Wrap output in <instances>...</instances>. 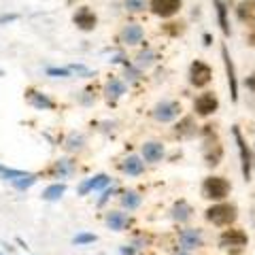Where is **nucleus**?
<instances>
[{"label":"nucleus","mask_w":255,"mask_h":255,"mask_svg":"<svg viewBox=\"0 0 255 255\" xmlns=\"http://www.w3.org/2000/svg\"><path fill=\"white\" fill-rule=\"evenodd\" d=\"M206 219L215 226H230L236 221V206L232 204H217L206 211Z\"/></svg>","instance_id":"1"},{"label":"nucleus","mask_w":255,"mask_h":255,"mask_svg":"<svg viewBox=\"0 0 255 255\" xmlns=\"http://www.w3.org/2000/svg\"><path fill=\"white\" fill-rule=\"evenodd\" d=\"M202 194L204 198H211V200H223L230 194V183L221 177H209L202 185Z\"/></svg>","instance_id":"2"},{"label":"nucleus","mask_w":255,"mask_h":255,"mask_svg":"<svg viewBox=\"0 0 255 255\" xmlns=\"http://www.w3.org/2000/svg\"><path fill=\"white\" fill-rule=\"evenodd\" d=\"M232 132H234V138H236V145H238V153H241L243 177H245V181H249V179H251V164H253L251 149L247 147V140L243 138V134H241V128H238V126H234V128H232Z\"/></svg>","instance_id":"3"},{"label":"nucleus","mask_w":255,"mask_h":255,"mask_svg":"<svg viewBox=\"0 0 255 255\" xmlns=\"http://www.w3.org/2000/svg\"><path fill=\"white\" fill-rule=\"evenodd\" d=\"M219 243H221L223 249H234V251H238V249H243V247L249 243V238H247V234L243 232V230H226V232L221 234Z\"/></svg>","instance_id":"4"},{"label":"nucleus","mask_w":255,"mask_h":255,"mask_svg":"<svg viewBox=\"0 0 255 255\" xmlns=\"http://www.w3.org/2000/svg\"><path fill=\"white\" fill-rule=\"evenodd\" d=\"M211 68L206 66L204 62H194L189 66V81H191V85H196V87H204L206 83L211 81Z\"/></svg>","instance_id":"5"},{"label":"nucleus","mask_w":255,"mask_h":255,"mask_svg":"<svg viewBox=\"0 0 255 255\" xmlns=\"http://www.w3.org/2000/svg\"><path fill=\"white\" fill-rule=\"evenodd\" d=\"M221 55H223V64H226V75H228V83H230V94H232V100H238V81H236V70H234V62L228 53V47H221Z\"/></svg>","instance_id":"6"},{"label":"nucleus","mask_w":255,"mask_h":255,"mask_svg":"<svg viewBox=\"0 0 255 255\" xmlns=\"http://www.w3.org/2000/svg\"><path fill=\"white\" fill-rule=\"evenodd\" d=\"M179 113H181L179 102H162V105L153 109V117L157 122H172V119L179 117Z\"/></svg>","instance_id":"7"},{"label":"nucleus","mask_w":255,"mask_h":255,"mask_svg":"<svg viewBox=\"0 0 255 255\" xmlns=\"http://www.w3.org/2000/svg\"><path fill=\"white\" fill-rule=\"evenodd\" d=\"M151 9L159 17H172L181 9V0H151Z\"/></svg>","instance_id":"8"},{"label":"nucleus","mask_w":255,"mask_h":255,"mask_svg":"<svg viewBox=\"0 0 255 255\" xmlns=\"http://www.w3.org/2000/svg\"><path fill=\"white\" fill-rule=\"evenodd\" d=\"M217 107H219V100H217V96L215 94H202L200 98L196 100V113L202 115V117L215 113Z\"/></svg>","instance_id":"9"},{"label":"nucleus","mask_w":255,"mask_h":255,"mask_svg":"<svg viewBox=\"0 0 255 255\" xmlns=\"http://www.w3.org/2000/svg\"><path fill=\"white\" fill-rule=\"evenodd\" d=\"M75 23L81 30H94L96 28V15L87 9V6H81V9H79L77 13H75Z\"/></svg>","instance_id":"10"},{"label":"nucleus","mask_w":255,"mask_h":255,"mask_svg":"<svg viewBox=\"0 0 255 255\" xmlns=\"http://www.w3.org/2000/svg\"><path fill=\"white\" fill-rule=\"evenodd\" d=\"M221 155H223V149L219 145V140H209L206 142V147H204V157H206V164H211V166H217L221 162Z\"/></svg>","instance_id":"11"},{"label":"nucleus","mask_w":255,"mask_h":255,"mask_svg":"<svg viewBox=\"0 0 255 255\" xmlns=\"http://www.w3.org/2000/svg\"><path fill=\"white\" fill-rule=\"evenodd\" d=\"M202 245V234L200 230H185V232L181 234V247L183 249H196V247Z\"/></svg>","instance_id":"12"},{"label":"nucleus","mask_w":255,"mask_h":255,"mask_svg":"<svg viewBox=\"0 0 255 255\" xmlns=\"http://www.w3.org/2000/svg\"><path fill=\"white\" fill-rule=\"evenodd\" d=\"M122 41L126 45H136L142 41V28L136 26V23H130V26H126L124 32H122Z\"/></svg>","instance_id":"13"},{"label":"nucleus","mask_w":255,"mask_h":255,"mask_svg":"<svg viewBox=\"0 0 255 255\" xmlns=\"http://www.w3.org/2000/svg\"><path fill=\"white\" fill-rule=\"evenodd\" d=\"M109 177L107 174H96L94 179H90V181H85V183H81V187H79V194L81 196H85L87 191H92V189H100V187H105V185H109Z\"/></svg>","instance_id":"14"},{"label":"nucleus","mask_w":255,"mask_h":255,"mask_svg":"<svg viewBox=\"0 0 255 255\" xmlns=\"http://www.w3.org/2000/svg\"><path fill=\"white\" fill-rule=\"evenodd\" d=\"M142 155H145L147 162H159L164 157V147L159 142H147L142 147Z\"/></svg>","instance_id":"15"},{"label":"nucleus","mask_w":255,"mask_h":255,"mask_svg":"<svg viewBox=\"0 0 255 255\" xmlns=\"http://www.w3.org/2000/svg\"><path fill=\"white\" fill-rule=\"evenodd\" d=\"M253 13H255V0H243L236 9V15H238L241 21H251Z\"/></svg>","instance_id":"16"},{"label":"nucleus","mask_w":255,"mask_h":255,"mask_svg":"<svg viewBox=\"0 0 255 255\" xmlns=\"http://www.w3.org/2000/svg\"><path fill=\"white\" fill-rule=\"evenodd\" d=\"M28 100H30L36 109H53V102L47 98V96L38 94V92H34V90H28Z\"/></svg>","instance_id":"17"},{"label":"nucleus","mask_w":255,"mask_h":255,"mask_svg":"<svg viewBox=\"0 0 255 255\" xmlns=\"http://www.w3.org/2000/svg\"><path fill=\"white\" fill-rule=\"evenodd\" d=\"M107 223H109V228L111 230H124L128 226V217L124 213H109V217H107Z\"/></svg>","instance_id":"18"},{"label":"nucleus","mask_w":255,"mask_h":255,"mask_svg":"<svg viewBox=\"0 0 255 255\" xmlns=\"http://www.w3.org/2000/svg\"><path fill=\"white\" fill-rule=\"evenodd\" d=\"M124 168V172H128V174H132V177H136V174H140L142 172V162L136 157V155H130L126 159V164L122 166Z\"/></svg>","instance_id":"19"},{"label":"nucleus","mask_w":255,"mask_h":255,"mask_svg":"<svg viewBox=\"0 0 255 255\" xmlns=\"http://www.w3.org/2000/svg\"><path fill=\"white\" fill-rule=\"evenodd\" d=\"M215 6H217V15H219V26L223 30V34H230V23H228V9L221 0H215Z\"/></svg>","instance_id":"20"},{"label":"nucleus","mask_w":255,"mask_h":255,"mask_svg":"<svg viewBox=\"0 0 255 255\" xmlns=\"http://www.w3.org/2000/svg\"><path fill=\"white\" fill-rule=\"evenodd\" d=\"M189 215H191V206L187 202H179V204H174V209H172V219H177V221H187L189 219Z\"/></svg>","instance_id":"21"},{"label":"nucleus","mask_w":255,"mask_h":255,"mask_svg":"<svg viewBox=\"0 0 255 255\" xmlns=\"http://www.w3.org/2000/svg\"><path fill=\"white\" fill-rule=\"evenodd\" d=\"M122 94H126L124 83H119L117 79H111V81L107 83V96H109V100H115V98H119Z\"/></svg>","instance_id":"22"},{"label":"nucleus","mask_w":255,"mask_h":255,"mask_svg":"<svg viewBox=\"0 0 255 255\" xmlns=\"http://www.w3.org/2000/svg\"><path fill=\"white\" fill-rule=\"evenodd\" d=\"M122 204L126 206V209H138V204H140V196L136 194V191H128V194L122 196Z\"/></svg>","instance_id":"23"},{"label":"nucleus","mask_w":255,"mask_h":255,"mask_svg":"<svg viewBox=\"0 0 255 255\" xmlns=\"http://www.w3.org/2000/svg\"><path fill=\"white\" fill-rule=\"evenodd\" d=\"M66 191V185H62V183H58V185H51V187H47L43 191V198L45 200H58V198Z\"/></svg>","instance_id":"24"},{"label":"nucleus","mask_w":255,"mask_h":255,"mask_svg":"<svg viewBox=\"0 0 255 255\" xmlns=\"http://www.w3.org/2000/svg\"><path fill=\"white\" fill-rule=\"evenodd\" d=\"M15 187L17 189H28L30 185H34L36 183V177L34 174H26V177H21V179H15V181H11Z\"/></svg>","instance_id":"25"},{"label":"nucleus","mask_w":255,"mask_h":255,"mask_svg":"<svg viewBox=\"0 0 255 255\" xmlns=\"http://www.w3.org/2000/svg\"><path fill=\"white\" fill-rule=\"evenodd\" d=\"M191 126H194V119L185 117V119H183V122L177 126V134H181V136H189V134L194 132V130H191Z\"/></svg>","instance_id":"26"},{"label":"nucleus","mask_w":255,"mask_h":255,"mask_svg":"<svg viewBox=\"0 0 255 255\" xmlns=\"http://www.w3.org/2000/svg\"><path fill=\"white\" fill-rule=\"evenodd\" d=\"M0 174H2L4 179H9V181H15V179H21V177H26V172H23V170L4 168V166H0Z\"/></svg>","instance_id":"27"},{"label":"nucleus","mask_w":255,"mask_h":255,"mask_svg":"<svg viewBox=\"0 0 255 255\" xmlns=\"http://www.w3.org/2000/svg\"><path fill=\"white\" fill-rule=\"evenodd\" d=\"M147 4V0H126V9L130 11H142Z\"/></svg>","instance_id":"28"},{"label":"nucleus","mask_w":255,"mask_h":255,"mask_svg":"<svg viewBox=\"0 0 255 255\" xmlns=\"http://www.w3.org/2000/svg\"><path fill=\"white\" fill-rule=\"evenodd\" d=\"M55 170H58L60 177H66V174L70 172V162H68V159H60L58 166H55Z\"/></svg>","instance_id":"29"},{"label":"nucleus","mask_w":255,"mask_h":255,"mask_svg":"<svg viewBox=\"0 0 255 255\" xmlns=\"http://www.w3.org/2000/svg\"><path fill=\"white\" fill-rule=\"evenodd\" d=\"M155 60V55L151 53V51H142L140 55H138V66H149L151 62Z\"/></svg>","instance_id":"30"},{"label":"nucleus","mask_w":255,"mask_h":255,"mask_svg":"<svg viewBox=\"0 0 255 255\" xmlns=\"http://www.w3.org/2000/svg\"><path fill=\"white\" fill-rule=\"evenodd\" d=\"M94 241H96L94 234H77V236L73 238L75 245H87V243H94Z\"/></svg>","instance_id":"31"},{"label":"nucleus","mask_w":255,"mask_h":255,"mask_svg":"<svg viewBox=\"0 0 255 255\" xmlns=\"http://www.w3.org/2000/svg\"><path fill=\"white\" fill-rule=\"evenodd\" d=\"M70 73H73L70 68H47V75L51 77H70Z\"/></svg>","instance_id":"32"},{"label":"nucleus","mask_w":255,"mask_h":255,"mask_svg":"<svg viewBox=\"0 0 255 255\" xmlns=\"http://www.w3.org/2000/svg\"><path fill=\"white\" fill-rule=\"evenodd\" d=\"M81 142H83V138L81 136H75V134H73V136H70L68 138V149H79V147H81Z\"/></svg>","instance_id":"33"},{"label":"nucleus","mask_w":255,"mask_h":255,"mask_svg":"<svg viewBox=\"0 0 255 255\" xmlns=\"http://www.w3.org/2000/svg\"><path fill=\"white\" fill-rule=\"evenodd\" d=\"M245 85H247V87H249V90H251V92H255V75H251L249 79H247V81H245Z\"/></svg>","instance_id":"34"},{"label":"nucleus","mask_w":255,"mask_h":255,"mask_svg":"<svg viewBox=\"0 0 255 255\" xmlns=\"http://www.w3.org/2000/svg\"><path fill=\"white\" fill-rule=\"evenodd\" d=\"M13 19H17V15H2V17H0V23H4V21H13Z\"/></svg>","instance_id":"35"},{"label":"nucleus","mask_w":255,"mask_h":255,"mask_svg":"<svg viewBox=\"0 0 255 255\" xmlns=\"http://www.w3.org/2000/svg\"><path fill=\"white\" fill-rule=\"evenodd\" d=\"M249 43L255 47V21H253V26H251V34H249Z\"/></svg>","instance_id":"36"},{"label":"nucleus","mask_w":255,"mask_h":255,"mask_svg":"<svg viewBox=\"0 0 255 255\" xmlns=\"http://www.w3.org/2000/svg\"><path fill=\"white\" fill-rule=\"evenodd\" d=\"M0 75H2V70H0Z\"/></svg>","instance_id":"37"},{"label":"nucleus","mask_w":255,"mask_h":255,"mask_svg":"<svg viewBox=\"0 0 255 255\" xmlns=\"http://www.w3.org/2000/svg\"><path fill=\"white\" fill-rule=\"evenodd\" d=\"M181 255H185V253H181Z\"/></svg>","instance_id":"38"},{"label":"nucleus","mask_w":255,"mask_h":255,"mask_svg":"<svg viewBox=\"0 0 255 255\" xmlns=\"http://www.w3.org/2000/svg\"><path fill=\"white\" fill-rule=\"evenodd\" d=\"M0 255H2V253H0Z\"/></svg>","instance_id":"39"}]
</instances>
